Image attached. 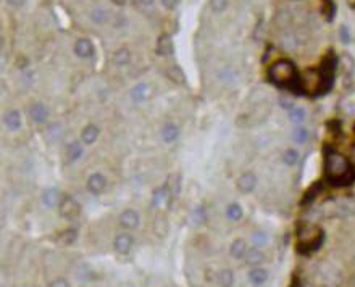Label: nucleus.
<instances>
[{
	"label": "nucleus",
	"mask_w": 355,
	"mask_h": 287,
	"mask_svg": "<svg viewBox=\"0 0 355 287\" xmlns=\"http://www.w3.org/2000/svg\"><path fill=\"white\" fill-rule=\"evenodd\" d=\"M324 170H326V176L334 184H346L344 181H347L350 176L349 160H347L342 153L334 152V150H328V153H326Z\"/></svg>",
	"instance_id": "nucleus-1"
},
{
	"label": "nucleus",
	"mask_w": 355,
	"mask_h": 287,
	"mask_svg": "<svg viewBox=\"0 0 355 287\" xmlns=\"http://www.w3.org/2000/svg\"><path fill=\"white\" fill-rule=\"evenodd\" d=\"M268 78L273 84L281 87H292L296 82H299L294 63L286 58L276 60L273 65L268 68Z\"/></svg>",
	"instance_id": "nucleus-2"
},
{
	"label": "nucleus",
	"mask_w": 355,
	"mask_h": 287,
	"mask_svg": "<svg viewBox=\"0 0 355 287\" xmlns=\"http://www.w3.org/2000/svg\"><path fill=\"white\" fill-rule=\"evenodd\" d=\"M323 242V231L318 226L314 225H304L299 228V234H297V246L299 252L302 254H308V252L316 250Z\"/></svg>",
	"instance_id": "nucleus-3"
},
{
	"label": "nucleus",
	"mask_w": 355,
	"mask_h": 287,
	"mask_svg": "<svg viewBox=\"0 0 355 287\" xmlns=\"http://www.w3.org/2000/svg\"><path fill=\"white\" fill-rule=\"evenodd\" d=\"M324 79L326 74L323 71H320V69H308L299 79V86L305 94H316L318 90L324 87Z\"/></svg>",
	"instance_id": "nucleus-4"
},
{
	"label": "nucleus",
	"mask_w": 355,
	"mask_h": 287,
	"mask_svg": "<svg viewBox=\"0 0 355 287\" xmlns=\"http://www.w3.org/2000/svg\"><path fill=\"white\" fill-rule=\"evenodd\" d=\"M58 210H60V215L63 216V218H66V220H76L78 216H80L81 213V207L80 204L73 199V197H63L62 202H60V205H58Z\"/></svg>",
	"instance_id": "nucleus-5"
},
{
	"label": "nucleus",
	"mask_w": 355,
	"mask_h": 287,
	"mask_svg": "<svg viewBox=\"0 0 355 287\" xmlns=\"http://www.w3.org/2000/svg\"><path fill=\"white\" fill-rule=\"evenodd\" d=\"M236 187L239 192L242 194H250L255 187H257V176L252 171L242 173L240 176L236 179Z\"/></svg>",
	"instance_id": "nucleus-6"
},
{
	"label": "nucleus",
	"mask_w": 355,
	"mask_h": 287,
	"mask_svg": "<svg viewBox=\"0 0 355 287\" xmlns=\"http://www.w3.org/2000/svg\"><path fill=\"white\" fill-rule=\"evenodd\" d=\"M139 221H140L139 213L132 208L124 210V212L120 215V218H118L120 226L124 228V229H136L139 226Z\"/></svg>",
	"instance_id": "nucleus-7"
},
{
	"label": "nucleus",
	"mask_w": 355,
	"mask_h": 287,
	"mask_svg": "<svg viewBox=\"0 0 355 287\" xmlns=\"http://www.w3.org/2000/svg\"><path fill=\"white\" fill-rule=\"evenodd\" d=\"M106 187V178L102 173H94L90 174L88 179V191L92 195H100Z\"/></svg>",
	"instance_id": "nucleus-8"
},
{
	"label": "nucleus",
	"mask_w": 355,
	"mask_h": 287,
	"mask_svg": "<svg viewBox=\"0 0 355 287\" xmlns=\"http://www.w3.org/2000/svg\"><path fill=\"white\" fill-rule=\"evenodd\" d=\"M74 53L80 58H90L92 55L96 53V47L88 37H81V39H78L74 44Z\"/></svg>",
	"instance_id": "nucleus-9"
},
{
	"label": "nucleus",
	"mask_w": 355,
	"mask_h": 287,
	"mask_svg": "<svg viewBox=\"0 0 355 287\" xmlns=\"http://www.w3.org/2000/svg\"><path fill=\"white\" fill-rule=\"evenodd\" d=\"M28 115H30L32 123L42 124V123H46L48 118V108L44 103H32L30 110H28Z\"/></svg>",
	"instance_id": "nucleus-10"
},
{
	"label": "nucleus",
	"mask_w": 355,
	"mask_h": 287,
	"mask_svg": "<svg viewBox=\"0 0 355 287\" xmlns=\"http://www.w3.org/2000/svg\"><path fill=\"white\" fill-rule=\"evenodd\" d=\"M155 52H157V55H162V57H168V55H172L174 52L173 39H172L170 34H162V36L157 39Z\"/></svg>",
	"instance_id": "nucleus-11"
},
{
	"label": "nucleus",
	"mask_w": 355,
	"mask_h": 287,
	"mask_svg": "<svg viewBox=\"0 0 355 287\" xmlns=\"http://www.w3.org/2000/svg\"><path fill=\"white\" fill-rule=\"evenodd\" d=\"M172 191L166 186H162L158 189H155L154 197H152V205L155 208H163L170 204V199H172Z\"/></svg>",
	"instance_id": "nucleus-12"
},
{
	"label": "nucleus",
	"mask_w": 355,
	"mask_h": 287,
	"mask_svg": "<svg viewBox=\"0 0 355 287\" xmlns=\"http://www.w3.org/2000/svg\"><path fill=\"white\" fill-rule=\"evenodd\" d=\"M113 247L118 252L120 255H126L130 254V250L132 247V237L126 233H122L115 237V241H113Z\"/></svg>",
	"instance_id": "nucleus-13"
},
{
	"label": "nucleus",
	"mask_w": 355,
	"mask_h": 287,
	"mask_svg": "<svg viewBox=\"0 0 355 287\" xmlns=\"http://www.w3.org/2000/svg\"><path fill=\"white\" fill-rule=\"evenodd\" d=\"M98 134H100V131H98L96 124H88V126H84V129L81 131L80 141L84 145H92L98 139Z\"/></svg>",
	"instance_id": "nucleus-14"
},
{
	"label": "nucleus",
	"mask_w": 355,
	"mask_h": 287,
	"mask_svg": "<svg viewBox=\"0 0 355 287\" xmlns=\"http://www.w3.org/2000/svg\"><path fill=\"white\" fill-rule=\"evenodd\" d=\"M160 134H162V139L166 144H173L178 141V137H180V128H178L174 123H166V124H163Z\"/></svg>",
	"instance_id": "nucleus-15"
},
{
	"label": "nucleus",
	"mask_w": 355,
	"mask_h": 287,
	"mask_svg": "<svg viewBox=\"0 0 355 287\" xmlns=\"http://www.w3.org/2000/svg\"><path fill=\"white\" fill-rule=\"evenodd\" d=\"M66 158H68V162H78L81 157H82V153H84V149H82V142L81 141H73V142H70L66 145Z\"/></svg>",
	"instance_id": "nucleus-16"
},
{
	"label": "nucleus",
	"mask_w": 355,
	"mask_h": 287,
	"mask_svg": "<svg viewBox=\"0 0 355 287\" xmlns=\"http://www.w3.org/2000/svg\"><path fill=\"white\" fill-rule=\"evenodd\" d=\"M4 123L10 131H18L21 128V115L18 110H10L6 111L4 116Z\"/></svg>",
	"instance_id": "nucleus-17"
},
{
	"label": "nucleus",
	"mask_w": 355,
	"mask_h": 287,
	"mask_svg": "<svg viewBox=\"0 0 355 287\" xmlns=\"http://www.w3.org/2000/svg\"><path fill=\"white\" fill-rule=\"evenodd\" d=\"M63 199V195H60V192L56 189H46L42 192V202L47 205V207H58L60 202Z\"/></svg>",
	"instance_id": "nucleus-18"
},
{
	"label": "nucleus",
	"mask_w": 355,
	"mask_h": 287,
	"mask_svg": "<svg viewBox=\"0 0 355 287\" xmlns=\"http://www.w3.org/2000/svg\"><path fill=\"white\" fill-rule=\"evenodd\" d=\"M148 95H150V87H148V84L144 82L134 86L131 90V99L136 102H144L146 99H148Z\"/></svg>",
	"instance_id": "nucleus-19"
},
{
	"label": "nucleus",
	"mask_w": 355,
	"mask_h": 287,
	"mask_svg": "<svg viewBox=\"0 0 355 287\" xmlns=\"http://www.w3.org/2000/svg\"><path fill=\"white\" fill-rule=\"evenodd\" d=\"M248 281L254 286H264L268 281V271L264 268H254L252 271H248Z\"/></svg>",
	"instance_id": "nucleus-20"
},
{
	"label": "nucleus",
	"mask_w": 355,
	"mask_h": 287,
	"mask_svg": "<svg viewBox=\"0 0 355 287\" xmlns=\"http://www.w3.org/2000/svg\"><path fill=\"white\" fill-rule=\"evenodd\" d=\"M246 262H247V265H250V267H257V265H260L262 262H265V254L258 247H252L247 250Z\"/></svg>",
	"instance_id": "nucleus-21"
},
{
	"label": "nucleus",
	"mask_w": 355,
	"mask_h": 287,
	"mask_svg": "<svg viewBox=\"0 0 355 287\" xmlns=\"http://www.w3.org/2000/svg\"><path fill=\"white\" fill-rule=\"evenodd\" d=\"M130 61H131V52L128 50L126 47L118 48V50H115V53H113V63H115L116 66H124Z\"/></svg>",
	"instance_id": "nucleus-22"
},
{
	"label": "nucleus",
	"mask_w": 355,
	"mask_h": 287,
	"mask_svg": "<svg viewBox=\"0 0 355 287\" xmlns=\"http://www.w3.org/2000/svg\"><path fill=\"white\" fill-rule=\"evenodd\" d=\"M247 244L244 239H236L232 244H231V255L234 258H238V260H240V258H246V254H247Z\"/></svg>",
	"instance_id": "nucleus-23"
},
{
	"label": "nucleus",
	"mask_w": 355,
	"mask_h": 287,
	"mask_svg": "<svg viewBox=\"0 0 355 287\" xmlns=\"http://www.w3.org/2000/svg\"><path fill=\"white\" fill-rule=\"evenodd\" d=\"M288 116L294 124H302L305 121V118H307V111L302 107H290L288 111Z\"/></svg>",
	"instance_id": "nucleus-24"
},
{
	"label": "nucleus",
	"mask_w": 355,
	"mask_h": 287,
	"mask_svg": "<svg viewBox=\"0 0 355 287\" xmlns=\"http://www.w3.org/2000/svg\"><path fill=\"white\" fill-rule=\"evenodd\" d=\"M166 76H168V78L172 79L173 82H176V84H184V81H186V76H184V71L181 69V66H178V65L170 66V68H168V71H166Z\"/></svg>",
	"instance_id": "nucleus-25"
},
{
	"label": "nucleus",
	"mask_w": 355,
	"mask_h": 287,
	"mask_svg": "<svg viewBox=\"0 0 355 287\" xmlns=\"http://www.w3.org/2000/svg\"><path fill=\"white\" fill-rule=\"evenodd\" d=\"M226 216H228L231 221H240L244 216V212L239 204H231V205H228V208H226Z\"/></svg>",
	"instance_id": "nucleus-26"
},
{
	"label": "nucleus",
	"mask_w": 355,
	"mask_h": 287,
	"mask_svg": "<svg viewBox=\"0 0 355 287\" xmlns=\"http://www.w3.org/2000/svg\"><path fill=\"white\" fill-rule=\"evenodd\" d=\"M218 283L222 287H231L234 284V273L231 270H222L218 273Z\"/></svg>",
	"instance_id": "nucleus-27"
},
{
	"label": "nucleus",
	"mask_w": 355,
	"mask_h": 287,
	"mask_svg": "<svg viewBox=\"0 0 355 287\" xmlns=\"http://www.w3.org/2000/svg\"><path fill=\"white\" fill-rule=\"evenodd\" d=\"M76 231L74 229H70V231H65V233H62L60 237H58V244L60 246H71L74 241H76Z\"/></svg>",
	"instance_id": "nucleus-28"
},
{
	"label": "nucleus",
	"mask_w": 355,
	"mask_h": 287,
	"mask_svg": "<svg viewBox=\"0 0 355 287\" xmlns=\"http://www.w3.org/2000/svg\"><path fill=\"white\" fill-rule=\"evenodd\" d=\"M282 162L286 163L288 166H294L297 162H299V152L294 150V149H288L286 152L282 153Z\"/></svg>",
	"instance_id": "nucleus-29"
},
{
	"label": "nucleus",
	"mask_w": 355,
	"mask_h": 287,
	"mask_svg": "<svg viewBox=\"0 0 355 287\" xmlns=\"http://www.w3.org/2000/svg\"><path fill=\"white\" fill-rule=\"evenodd\" d=\"M106 18H108V13H106L104 8H94V10L90 11V19L94 21V23H97V24L105 23Z\"/></svg>",
	"instance_id": "nucleus-30"
},
{
	"label": "nucleus",
	"mask_w": 355,
	"mask_h": 287,
	"mask_svg": "<svg viewBox=\"0 0 355 287\" xmlns=\"http://www.w3.org/2000/svg\"><path fill=\"white\" fill-rule=\"evenodd\" d=\"M294 141L297 144H305L308 141V131L307 128H304V126H299L296 131H294Z\"/></svg>",
	"instance_id": "nucleus-31"
},
{
	"label": "nucleus",
	"mask_w": 355,
	"mask_h": 287,
	"mask_svg": "<svg viewBox=\"0 0 355 287\" xmlns=\"http://www.w3.org/2000/svg\"><path fill=\"white\" fill-rule=\"evenodd\" d=\"M252 241L257 247H264L268 242V236L264 233V231H255V233L252 234Z\"/></svg>",
	"instance_id": "nucleus-32"
},
{
	"label": "nucleus",
	"mask_w": 355,
	"mask_h": 287,
	"mask_svg": "<svg viewBox=\"0 0 355 287\" xmlns=\"http://www.w3.org/2000/svg\"><path fill=\"white\" fill-rule=\"evenodd\" d=\"M228 6V0H210V8L215 13H223Z\"/></svg>",
	"instance_id": "nucleus-33"
},
{
	"label": "nucleus",
	"mask_w": 355,
	"mask_h": 287,
	"mask_svg": "<svg viewBox=\"0 0 355 287\" xmlns=\"http://www.w3.org/2000/svg\"><path fill=\"white\" fill-rule=\"evenodd\" d=\"M339 36H340V39H342L344 44H349V42H350L349 31H347V27H346V26H340V29H339Z\"/></svg>",
	"instance_id": "nucleus-34"
},
{
	"label": "nucleus",
	"mask_w": 355,
	"mask_h": 287,
	"mask_svg": "<svg viewBox=\"0 0 355 287\" xmlns=\"http://www.w3.org/2000/svg\"><path fill=\"white\" fill-rule=\"evenodd\" d=\"M178 2H180V0H160V3H162L163 6H165L166 10H173V8H176Z\"/></svg>",
	"instance_id": "nucleus-35"
},
{
	"label": "nucleus",
	"mask_w": 355,
	"mask_h": 287,
	"mask_svg": "<svg viewBox=\"0 0 355 287\" xmlns=\"http://www.w3.org/2000/svg\"><path fill=\"white\" fill-rule=\"evenodd\" d=\"M50 287H70V283L66 281V279L58 278V279H55V281L50 284Z\"/></svg>",
	"instance_id": "nucleus-36"
},
{
	"label": "nucleus",
	"mask_w": 355,
	"mask_h": 287,
	"mask_svg": "<svg viewBox=\"0 0 355 287\" xmlns=\"http://www.w3.org/2000/svg\"><path fill=\"white\" fill-rule=\"evenodd\" d=\"M26 2V0H6V3L12 5V6H21Z\"/></svg>",
	"instance_id": "nucleus-37"
},
{
	"label": "nucleus",
	"mask_w": 355,
	"mask_h": 287,
	"mask_svg": "<svg viewBox=\"0 0 355 287\" xmlns=\"http://www.w3.org/2000/svg\"><path fill=\"white\" fill-rule=\"evenodd\" d=\"M132 2L138 3V5H152L154 0H132Z\"/></svg>",
	"instance_id": "nucleus-38"
},
{
	"label": "nucleus",
	"mask_w": 355,
	"mask_h": 287,
	"mask_svg": "<svg viewBox=\"0 0 355 287\" xmlns=\"http://www.w3.org/2000/svg\"><path fill=\"white\" fill-rule=\"evenodd\" d=\"M112 3H115V5H120V6H123V5H126V2L128 0H110Z\"/></svg>",
	"instance_id": "nucleus-39"
},
{
	"label": "nucleus",
	"mask_w": 355,
	"mask_h": 287,
	"mask_svg": "<svg viewBox=\"0 0 355 287\" xmlns=\"http://www.w3.org/2000/svg\"><path fill=\"white\" fill-rule=\"evenodd\" d=\"M354 158H355V149H354Z\"/></svg>",
	"instance_id": "nucleus-40"
}]
</instances>
